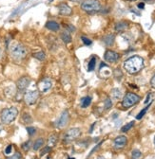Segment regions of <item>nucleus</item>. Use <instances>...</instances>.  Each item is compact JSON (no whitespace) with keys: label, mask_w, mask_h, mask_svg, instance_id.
<instances>
[{"label":"nucleus","mask_w":155,"mask_h":159,"mask_svg":"<svg viewBox=\"0 0 155 159\" xmlns=\"http://www.w3.org/2000/svg\"><path fill=\"white\" fill-rule=\"evenodd\" d=\"M144 67V59L140 56H132L124 63L125 70L130 74H136Z\"/></svg>","instance_id":"1"},{"label":"nucleus","mask_w":155,"mask_h":159,"mask_svg":"<svg viewBox=\"0 0 155 159\" xmlns=\"http://www.w3.org/2000/svg\"><path fill=\"white\" fill-rule=\"evenodd\" d=\"M10 53L13 60L21 61L26 58L28 50L20 43H12L10 47Z\"/></svg>","instance_id":"2"},{"label":"nucleus","mask_w":155,"mask_h":159,"mask_svg":"<svg viewBox=\"0 0 155 159\" xmlns=\"http://www.w3.org/2000/svg\"><path fill=\"white\" fill-rule=\"evenodd\" d=\"M17 115H18V109L16 107H10L2 111L0 118H1V121L3 123L10 124L16 119Z\"/></svg>","instance_id":"3"},{"label":"nucleus","mask_w":155,"mask_h":159,"mask_svg":"<svg viewBox=\"0 0 155 159\" xmlns=\"http://www.w3.org/2000/svg\"><path fill=\"white\" fill-rule=\"evenodd\" d=\"M81 9L86 12L92 13L101 10V4L98 0H85L81 3Z\"/></svg>","instance_id":"4"},{"label":"nucleus","mask_w":155,"mask_h":159,"mask_svg":"<svg viewBox=\"0 0 155 159\" xmlns=\"http://www.w3.org/2000/svg\"><path fill=\"white\" fill-rule=\"evenodd\" d=\"M140 102V97L137 96L134 93H126V95H125L123 102H122V105L125 108H130L131 106H133L134 104L138 103Z\"/></svg>","instance_id":"5"},{"label":"nucleus","mask_w":155,"mask_h":159,"mask_svg":"<svg viewBox=\"0 0 155 159\" xmlns=\"http://www.w3.org/2000/svg\"><path fill=\"white\" fill-rule=\"evenodd\" d=\"M39 98V92L36 90H33V91H28L25 96H24V100L26 104L28 105H33Z\"/></svg>","instance_id":"6"},{"label":"nucleus","mask_w":155,"mask_h":159,"mask_svg":"<svg viewBox=\"0 0 155 159\" xmlns=\"http://www.w3.org/2000/svg\"><path fill=\"white\" fill-rule=\"evenodd\" d=\"M69 112L67 110L63 111L61 113V115H59V118L57 119V120L55 121V127L58 128V129H62L64 128L68 122H69Z\"/></svg>","instance_id":"7"},{"label":"nucleus","mask_w":155,"mask_h":159,"mask_svg":"<svg viewBox=\"0 0 155 159\" xmlns=\"http://www.w3.org/2000/svg\"><path fill=\"white\" fill-rule=\"evenodd\" d=\"M81 134V130L79 128H72L69 129V131L66 133L65 135V141L67 142H70L74 140L75 138H77Z\"/></svg>","instance_id":"8"},{"label":"nucleus","mask_w":155,"mask_h":159,"mask_svg":"<svg viewBox=\"0 0 155 159\" xmlns=\"http://www.w3.org/2000/svg\"><path fill=\"white\" fill-rule=\"evenodd\" d=\"M30 83H31V79H30V77H28V76H23V77H21V78L17 81V82H16V88H17L20 92H22V91H24V90H26V89L28 88V86L30 85Z\"/></svg>","instance_id":"9"},{"label":"nucleus","mask_w":155,"mask_h":159,"mask_svg":"<svg viewBox=\"0 0 155 159\" xmlns=\"http://www.w3.org/2000/svg\"><path fill=\"white\" fill-rule=\"evenodd\" d=\"M51 86H52V82H51V79H48V78L42 80L38 84L39 90L41 92H43V93H46V92L50 91L51 88Z\"/></svg>","instance_id":"10"},{"label":"nucleus","mask_w":155,"mask_h":159,"mask_svg":"<svg viewBox=\"0 0 155 159\" xmlns=\"http://www.w3.org/2000/svg\"><path fill=\"white\" fill-rule=\"evenodd\" d=\"M105 60L108 63H115L119 60L120 55L115 52V51H112V50H107L105 55H104Z\"/></svg>","instance_id":"11"},{"label":"nucleus","mask_w":155,"mask_h":159,"mask_svg":"<svg viewBox=\"0 0 155 159\" xmlns=\"http://www.w3.org/2000/svg\"><path fill=\"white\" fill-rule=\"evenodd\" d=\"M126 142H128V138L125 136H119L113 140V146L115 149H123L126 145Z\"/></svg>","instance_id":"12"},{"label":"nucleus","mask_w":155,"mask_h":159,"mask_svg":"<svg viewBox=\"0 0 155 159\" xmlns=\"http://www.w3.org/2000/svg\"><path fill=\"white\" fill-rule=\"evenodd\" d=\"M58 10H59V13L61 14V15H64V16H69V15H70V14H72V12H73V10H72V9H70V7L68 6V5L65 4V3L59 4Z\"/></svg>","instance_id":"13"},{"label":"nucleus","mask_w":155,"mask_h":159,"mask_svg":"<svg viewBox=\"0 0 155 159\" xmlns=\"http://www.w3.org/2000/svg\"><path fill=\"white\" fill-rule=\"evenodd\" d=\"M46 27L48 28V30L51 31H57L60 28V26H59L58 23H56L54 21H49L46 24Z\"/></svg>","instance_id":"14"},{"label":"nucleus","mask_w":155,"mask_h":159,"mask_svg":"<svg viewBox=\"0 0 155 159\" xmlns=\"http://www.w3.org/2000/svg\"><path fill=\"white\" fill-rule=\"evenodd\" d=\"M114 39H115V37H114V35L113 34H108V35H106L104 38H103V42H104V44L106 45V46H112L113 45V43H114Z\"/></svg>","instance_id":"15"},{"label":"nucleus","mask_w":155,"mask_h":159,"mask_svg":"<svg viewBox=\"0 0 155 159\" xmlns=\"http://www.w3.org/2000/svg\"><path fill=\"white\" fill-rule=\"evenodd\" d=\"M91 97H84L80 100V105L82 108H87L91 105Z\"/></svg>","instance_id":"16"},{"label":"nucleus","mask_w":155,"mask_h":159,"mask_svg":"<svg viewBox=\"0 0 155 159\" xmlns=\"http://www.w3.org/2000/svg\"><path fill=\"white\" fill-rule=\"evenodd\" d=\"M44 143H45V141H44V139L43 138H37L36 140H35V142L33 143V149L34 150V151H38V150H40L42 147H43V145H44Z\"/></svg>","instance_id":"17"},{"label":"nucleus","mask_w":155,"mask_h":159,"mask_svg":"<svg viewBox=\"0 0 155 159\" xmlns=\"http://www.w3.org/2000/svg\"><path fill=\"white\" fill-rule=\"evenodd\" d=\"M110 96H111V98H113V99H119L122 97V92L118 88H113V89L111 90V92H110Z\"/></svg>","instance_id":"18"},{"label":"nucleus","mask_w":155,"mask_h":159,"mask_svg":"<svg viewBox=\"0 0 155 159\" xmlns=\"http://www.w3.org/2000/svg\"><path fill=\"white\" fill-rule=\"evenodd\" d=\"M128 23L126 22H124V21H121V22H119V23H117L116 25H115V31H125L126 27H128Z\"/></svg>","instance_id":"19"},{"label":"nucleus","mask_w":155,"mask_h":159,"mask_svg":"<svg viewBox=\"0 0 155 159\" xmlns=\"http://www.w3.org/2000/svg\"><path fill=\"white\" fill-rule=\"evenodd\" d=\"M61 38H62L63 42L66 43V44H69V43L72 42V36H70V34L68 31L62 32L61 33Z\"/></svg>","instance_id":"20"},{"label":"nucleus","mask_w":155,"mask_h":159,"mask_svg":"<svg viewBox=\"0 0 155 159\" xmlns=\"http://www.w3.org/2000/svg\"><path fill=\"white\" fill-rule=\"evenodd\" d=\"M33 57L39 61H44L46 59V54L43 51H39V52L33 53Z\"/></svg>","instance_id":"21"},{"label":"nucleus","mask_w":155,"mask_h":159,"mask_svg":"<svg viewBox=\"0 0 155 159\" xmlns=\"http://www.w3.org/2000/svg\"><path fill=\"white\" fill-rule=\"evenodd\" d=\"M5 94L8 97H11L16 95V88L13 86H8V87L5 89Z\"/></svg>","instance_id":"22"},{"label":"nucleus","mask_w":155,"mask_h":159,"mask_svg":"<svg viewBox=\"0 0 155 159\" xmlns=\"http://www.w3.org/2000/svg\"><path fill=\"white\" fill-rule=\"evenodd\" d=\"M56 141H57V136L55 135H51L49 137V140H48V144H49V147H53L55 144H56Z\"/></svg>","instance_id":"23"},{"label":"nucleus","mask_w":155,"mask_h":159,"mask_svg":"<svg viewBox=\"0 0 155 159\" xmlns=\"http://www.w3.org/2000/svg\"><path fill=\"white\" fill-rule=\"evenodd\" d=\"M22 120H23L26 124H31V123L33 122L32 117H31V115H30L29 114H27V113L23 114V115H22Z\"/></svg>","instance_id":"24"},{"label":"nucleus","mask_w":155,"mask_h":159,"mask_svg":"<svg viewBox=\"0 0 155 159\" xmlns=\"http://www.w3.org/2000/svg\"><path fill=\"white\" fill-rule=\"evenodd\" d=\"M95 65H96V59H95V57H92L91 61L89 62V65H88V71L91 72L92 70H94L95 68Z\"/></svg>","instance_id":"25"},{"label":"nucleus","mask_w":155,"mask_h":159,"mask_svg":"<svg viewBox=\"0 0 155 159\" xmlns=\"http://www.w3.org/2000/svg\"><path fill=\"white\" fill-rule=\"evenodd\" d=\"M131 159H142V153L139 150H133L131 153Z\"/></svg>","instance_id":"26"},{"label":"nucleus","mask_w":155,"mask_h":159,"mask_svg":"<svg viewBox=\"0 0 155 159\" xmlns=\"http://www.w3.org/2000/svg\"><path fill=\"white\" fill-rule=\"evenodd\" d=\"M150 104H151V103H149V104H148V106H147L146 108H144V109H143L142 111H141V112H140V113H139V114H138V115H136V119H142V118L144 117V115H145V114L147 113V111L148 110V108L150 107Z\"/></svg>","instance_id":"27"},{"label":"nucleus","mask_w":155,"mask_h":159,"mask_svg":"<svg viewBox=\"0 0 155 159\" xmlns=\"http://www.w3.org/2000/svg\"><path fill=\"white\" fill-rule=\"evenodd\" d=\"M134 125V121H131L130 123H128V124H126L125 126H123L122 127V129H121V131L123 132V133H126V132H128L130 129H131L132 128V126Z\"/></svg>","instance_id":"28"},{"label":"nucleus","mask_w":155,"mask_h":159,"mask_svg":"<svg viewBox=\"0 0 155 159\" xmlns=\"http://www.w3.org/2000/svg\"><path fill=\"white\" fill-rule=\"evenodd\" d=\"M21 158H22V154L19 152H16L12 155L7 157V159H21Z\"/></svg>","instance_id":"29"},{"label":"nucleus","mask_w":155,"mask_h":159,"mask_svg":"<svg viewBox=\"0 0 155 159\" xmlns=\"http://www.w3.org/2000/svg\"><path fill=\"white\" fill-rule=\"evenodd\" d=\"M26 130H27V132L29 133L30 136H33L36 133V129L34 127H27Z\"/></svg>","instance_id":"30"},{"label":"nucleus","mask_w":155,"mask_h":159,"mask_svg":"<svg viewBox=\"0 0 155 159\" xmlns=\"http://www.w3.org/2000/svg\"><path fill=\"white\" fill-rule=\"evenodd\" d=\"M30 148H31V141H28V142H25L23 145H22V149L24 150V151H29L30 150Z\"/></svg>","instance_id":"31"},{"label":"nucleus","mask_w":155,"mask_h":159,"mask_svg":"<svg viewBox=\"0 0 155 159\" xmlns=\"http://www.w3.org/2000/svg\"><path fill=\"white\" fill-rule=\"evenodd\" d=\"M81 39H82V41H83V43L85 45H87V46H90V45H91V40H90V39H88L87 37H85V36H82L81 37Z\"/></svg>","instance_id":"32"},{"label":"nucleus","mask_w":155,"mask_h":159,"mask_svg":"<svg viewBox=\"0 0 155 159\" xmlns=\"http://www.w3.org/2000/svg\"><path fill=\"white\" fill-rule=\"evenodd\" d=\"M112 106V103H111V100H110V98H107L106 100H105V109H109L110 107Z\"/></svg>","instance_id":"33"},{"label":"nucleus","mask_w":155,"mask_h":159,"mask_svg":"<svg viewBox=\"0 0 155 159\" xmlns=\"http://www.w3.org/2000/svg\"><path fill=\"white\" fill-rule=\"evenodd\" d=\"M11 152H12V146H11V145L7 146V148L5 149V154L10 155V154L11 153Z\"/></svg>","instance_id":"34"},{"label":"nucleus","mask_w":155,"mask_h":159,"mask_svg":"<svg viewBox=\"0 0 155 159\" xmlns=\"http://www.w3.org/2000/svg\"><path fill=\"white\" fill-rule=\"evenodd\" d=\"M150 84H151V86L153 88H155V74L153 75V77L150 80Z\"/></svg>","instance_id":"35"},{"label":"nucleus","mask_w":155,"mask_h":159,"mask_svg":"<svg viewBox=\"0 0 155 159\" xmlns=\"http://www.w3.org/2000/svg\"><path fill=\"white\" fill-rule=\"evenodd\" d=\"M50 150H51V147H49V146H48V147H46L44 151H42V152H41V155H44L45 153H47L48 152H50Z\"/></svg>","instance_id":"36"},{"label":"nucleus","mask_w":155,"mask_h":159,"mask_svg":"<svg viewBox=\"0 0 155 159\" xmlns=\"http://www.w3.org/2000/svg\"><path fill=\"white\" fill-rule=\"evenodd\" d=\"M149 98H150V94H148V97H147V99L145 100V104H148V100H149Z\"/></svg>","instance_id":"37"},{"label":"nucleus","mask_w":155,"mask_h":159,"mask_svg":"<svg viewBox=\"0 0 155 159\" xmlns=\"http://www.w3.org/2000/svg\"><path fill=\"white\" fill-rule=\"evenodd\" d=\"M144 7H145V4L144 3H139L138 4V8L139 9H144Z\"/></svg>","instance_id":"38"},{"label":"nucleus","mask_w":155,"mask_h":159,"mask_svg":"<svg viewBox=\"0 0 155 159\" xmlns=\"http://www.w3.org/2000/svg\"><path fill=\"white\" fill-rule=\"evenodd\" d=\"M69 1L75 2V3H82V2H83V0H69Z\"/></svg>","instance_id":"39"},{"label":"nucleus","mask_w":155,"mask_h":159,"mask_svg":"<svg viewBox=\"0 0 155 159\" xmlns=\"http://www.w3.org/2000/svg\"><path fill=\"white\" fill-rule=\"evenodd\" d=\"M2 55H3V50H2V48H0V59L2 58Z\"/></svg>","instance_id":"40"},{"label":"nucleus","mask_w":155,"mask_h":159,"mask_svg":"<svg viewBox=\"0 0 155 159\" xmlns=\"http://www.w3.org/2000/svg\"><path fill=\"white\" fill-rule=\"evenodd\" d=\"M153 143H154V145H155V136H154V138H153Z\"/></svg>","instance_id":"41"},{"label":"nucleus","mask_w":155,"mask_h":159,"mask_svg":"<svg viewBox=\"0 0 155 159\" xmlns=\"http://www.w3.org/2000/svg\"><path fill=\"white\" fill-rule=\"evenodd\" d=\"M98 159H106V158H104V157H99Z\"/></svg>","instance_id":"42"},{"label":"nucleus","mask_w":155,"mask_h":159,"mask_svg":"<svg viewBox=\"0 0 155 159\" xmlns=\"http://www.w3.org/2000/svg\"><path fill=\"white\" fill-rule=\"evenodd\" d=\"M0 131H1V126H0Z\"/></svg>","instance_id":"43"},{"label":"nucleus","mask_w":155,"mask_h":159,"mask_svg":"<svg viewBox=\"0 0 155 159\" xmlns=\"http://www.w3.org/2000/svg\"><path fill=\"white\" fill-rule=\"evenodd\" d=\"M69 159H74V158H69Z\"/></svg>","instance_id":"44"},{"label":"nucleus","mask_w":155,"mask_h":159,"mask_svg":"<svg viewBox=\"0 0 155 159\" xmlns=\"http://www.w3.org/2000/svg\"><path fill=\"white\" fill-rule=\"evenodd\" d=\"M131 1H135V0H131Z\"/></svg>","instance_id":"45"}]
</instances>
